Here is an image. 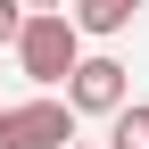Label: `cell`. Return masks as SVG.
I'll return each instance as SVG.
<instances>
[{"label":"cell","mask_w":149,"mask_h":149,"mask_svg":"<svg viewBox=\"0 0 149 149\" xmlns=\"http://www.w3.org/2000/svg\"><path fill=\"white\" fill-rule=\"evenodd\" d=\"M17 66H25L42 91H66V74L83 66V33H74V17H66V8L25 17V33H17Z\"/></svg>","instance_id":"cell-1"},{"label":"cell","mask_w":149,"mask_h":149,"mask_svg":"<svg viewBox=\"0 0 149 149\" xmlns=\"http://www.w3.org/2000/svg\"><path fill=\"white\" fill-rule=\"evenodd\" d=\"M17 33H25V0H0V42L17 50Z\"/></svg>","instance_id":"cell-6"},{"label":"cell","mask_w":149,"mask_h":149,"mask_svg":"<svg viewBox=\"0 0 149 149\" xmlns=\"http://www.w3.org/2000/svg\"><path fill=\"white\" fill-rule=\"evenodd\" d=\"M108 149H149V108H116L108 116Z\"/></svg>","instance_id":"cell-5"},{"label":"cell","mask_w":149,"mask_h":149,"mask_svg":"<svg viewBox=\"0 0 149 149\" xmlns=\"http://www.w3.org/2000/svg\"><path fill=\"white\" fill-rule=\"evenodd\" d=\"M141 8H149V0H66V17H74V33H83V42H108V33H124Z\"/></svg>","instance_id":"cell-4"},{"label":"cell","mask_w":149,"mask_h":149,"mask_svg":"<svg viewBox=\"0 0 149 149\" xmlns=\"http://www.w3.org/2000/svg\"><path fill=\"white\" fill-rule=\"evenodd\" d=\"M66 141H74V108L58 100V91L0 108V149H66Z\"/></svg>","instance_id":"cell-2"},{"label":"cell","mask_w":149,"mask_h":149,"mask_svg":"<svg viewBox=\"0 0 149 149\" xmlns=\"http://www.w3.org/2000/svg\"><path fill=\"white\" fill-rule=\"evenodd\" d=\"M42 8H66V0H25V17H42Z\"/></svg>","instance_id":"cell-7"},{"label":"cell","mask_w":149,"mask_h":149,"mask_svg":"<svg viewBox=\"0 0 149 149\" xmlns=\"http://www.w3.org/2000/svg\"><path fill=\"white\" fill-rule=\"evenodd\" d=\"M66 108L74 116H116V108H133V74H124V58H91L83 50V66L66 74Z\"/></svg>","instance_id":"cell-3"},{"label":"cell","mask_w":149,"mask_h":149,"mask_svg":"<svg viewBox=\"0 0 149 149\" xmlns=\"http://www.w3.org/2000/svg\"><path fill=\"white\" fill-rule=\"evenodd\" d=\"M66 149H91V141H66Z\"/></svg>","instance_id":"cell-8"}]
</instances>
